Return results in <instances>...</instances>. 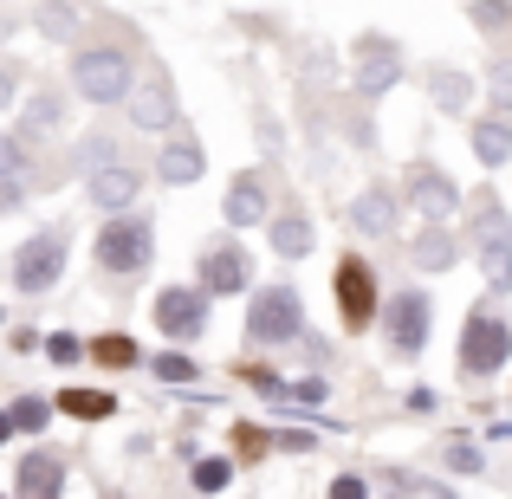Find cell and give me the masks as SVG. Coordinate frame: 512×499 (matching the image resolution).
<instances>
[{
  "label": "cell",
  "mask_w": 512,
  "mask_h": 499,
  "mask_svg": "<svg viewBox=\"0 0 512 499\" xmlns=\"http://www.w3.org/2000/svg\"><path fill=\"white\" fill-rule=\"evenodd\" d=\"M266 201H273V195H266V175L260 169H240L234 182H227V201H221L227 227H253L266 214Z\"/></svg>",
  "instance_id": "4fadbf2b"
},
{
  "label": "cell",
  "mask_w": 512,
  "mask_h": 499,
  "mask_svg": "<svg viewBox=\"0 0 512 499\" xmlns=\"http://www.w3.org/2000/svg\"><path fill=\"white\" fill-rule=\"evenodd\" d=\"M111 499H130V493H111Z\"/></svg>",
  "instance_id": "ab89813d"
},
{
  "label": "cell",
  "mask_w": 512,
  "mask_h": 499,
  "mask_svg": "<svg viewBox=\"0 0 512 499\" xmlns=\"http://www.w3.org/2000/svg\"><path fill=\"white\" fill-rule=\"evenodd\" d=\"M402 188H409L415 214H422V221H435V227H441V221H454V208H461V188H454L435 163H409Z\"/></svg>",
  "instance_id": "30bf717a"
},
{
  "label": "cell",
  "mask_w": 512,
  "mask_h": 499,
  "mask_svg": "<svg viewBox=\"0 0 512 499\" xmlns=\"http://www.w3.org/2000/svg\"><path fill=\"white\" fill-rule=\"evenodd\" d=\"M474 26H487V33L512 26V0H480V7H474Z\"/></svg>",
  "instance_id": "4dcf8cb0"
},
{
  "label": "cell",
  "mask_w": 512,
  "mask_h": 499,
  "mask_svg": "<svg viewBox=\"0 0 512 499\" xmlns=\"http://www.w3.org/2000/svg\"><path fill=\"white\" fill-rule=\"evenodd\" d=\"M130 124H137V130H169L175 124V98H169L163 78H150V85L130 91Z\"/></svg>",
  "instance_id": "e0dca14e"
},
{
  "label": "cell",
  "mask_w": 512,
  "mask_h": 499,
  "mask_svg": "<svg viewBox=\"0 0 512 499\" xmlns=\"http://www.w3.org/2000/svg\"><path fill=\"white\" fill-rule=\"evenodd\" d=\"M292 396H299V402H325V383H318V376H305V383L292 389Z\"/></svg>",
  "instance_id": "74e56055"
},
{
  "label": "cell",
  "mask_w": 512,
  "mask_h": 499,
  "mask_svg": "<svg viewBox=\"0 0 512 499\" xmlns=\"http://www.w3.org/2000/svg\"><path fill=\"white\" fill-rule=\"evenodd\" d=\"M415 266H422V273H448L454 266V240L441 234V227H428V234L415 240Z\"/></svg>",
  "instance_id": "cb8c5ba5"
},
{
  "label": "cell",
  "mask_w": 512,
  "mask_h": 499,
  "mask_svg": "<svg viewBox=\"0 0 512 499\" xmlns=\"http://www.w3.org/2000/svg\"><path fill=\"white\" fill-rule=\"evenodd\" d=\"M273 253L279 260H305V253H312V214H279L273 221Z\"/></svg>",
  "instance_id": "d6986e66"
},
{
  "label": "cell",
  "mask_w": 512,
  "mask_h": 499,
  "mask_svg": "<svg viewBox=\"0 0 512 499\" xmlns=\"http://www.w3.org/2000/svg\"><path fill=\"white\" fill-rule=\"evenodd\" d=\"M0 499H7V493H0Z\"/></svg>",
  "instance_id": "60d3db41"
},
{
  "label": "cell",
  "mask_w": 512,
  "mask_h": 499,
  "mask_svg": "<svg viewBox=\"0 0 512 499\" xmlns=\"http://www.w3.org/2000/svg\"><path fill=\"white\" fill-rule=\"evenodd\" d=\"M156 376H163V383H195L201 363H195V357H182V350H163V357H156Z\"/></svg>",
  "instance_id": "83f0119b"
},
{
  "label": "cell",
  "mask_w": 512,
  "mask_h": 499,
  "mask_svg": "<svg viewBox=\"0 0 512 499\" xmlns=\"http://www.w3.org/2000/svg\"><path fill=\"white\" fill-rule=\"evenodd\" d=\"M20 175H0V214H13V208H20Z\"/></svg>",
  "instance_id": "d590c367"
},
{
  "label": "cell",
  "mask_w": 512,
  "mask_h": 499,
  "mask_svg": "<svg viewBox=\"0 0 512 499\" xmlns=\"http://www.w3.org/2000/svg\"><path fill=\"white\" fill-rule=\"evenodd\" d=\"M338 318L344 331H370L376 318H383V299H376V273L363 253H350V260H338Z\"/></svg>",
  "instance_id": "5b68a950"
},
{
  "label": "cell",
  "mask_w": 512,
  "mask_h": 499,
  "mask_svg": "<svg viewBox=\"0 0 512 499\" xmlns=\"http://www.w3.org/2000/svg\"><path fill=\"white\" fill-rule=\"evenodd\" d=\"M396 78H402L396 39H383V33L357 39V98H383V91H396Z\"/></svg>",
  "instance_id": "8fae6325"
},
{
  "label": "cell",
  "mask_w": 512,
  "mask_h": 499,
  "mask_svg": "<svg viewBox=\"0 0 512 499\" xmlns=\"http://www.w3.org/2000/svg\"><path fill=\"white\" fill-rule=\"evenodd\" d=\"M91 357L111 363V370H130V363H137V344H130L124 331H111V337H91Z\"/></svg>",
  "instance_id": "d4e9b609"
},
{
  "label": "cell",
  "mask_w": 512,
  "mask_h": 499,
  "mask_svg": "<svg viewBox=\"0 0 512 499\" xmlns=\"http://www.w3.org/2000/svg\"><path fill=\"white\" fill-rule=\"evenodd\" d=\"M13 91H20V78H13V65H0V111L13 104Z\"/></svg>",
  "instance_id": "8d00e7d4"
},
{
  "label": "cell",
  "mask_w": 512,
  "mask_h": 499,
  "mask_svg": "<svg viewBox=\"0 0 512 499\" xmlns=\"http://www.w3.org/2000/svg\"><path fill=\"white\" fill-rule=\"evenodd\" d=\"M350 221H357L370 240H389V234H396V221H402V214H396V195H389V188H363L357 208H350Z\"/></svg>",
  "instance_id": "ac0fdd59"
},
{
  "label": "cell",
  "mask_w": 512,
  "mask_h": 499,
  "mask_svg": "<svg viewBox=\"0 0 512 499\" xmlns=\"http://www.w3.org/2000/svg\"><path fill=\"white\" fill-rule=\"evenodd\" d=\"M201 169H208V150H201V143H188V137H175V143L156 150V182H169V188L201 182Z\"/></svg>",
  "instance_id": "9a60e30c"
},
{
  "label": "cell",
  "mask_w": 512,
  "mask_h": 499,
  "mask_svg": "<svg viewBox=\"0 0 512 499\" xmlns=\"http://www.w3.org/2000/svg\"><path fill=\"white\" fill-rule=\"evenodd\" d=\"M137 188H143V175H137V169H124V163H111V169H91V175H85V195L98 201L104 214H124L130 201H137Z\"/></svg>",
  "instance_id": "5bb4252c"
},
{
  "label": "cell",
  "mask_w": 512,
  "mask_h": 499,
  "mask_svg": "<svg viewBox=\"0 0 512 499\" xmlns=\"http://www.w3.org/2000/svg\"><path fill=\"white\" fill-rule=\"evenodd\" d=\"M98 266L104 273H117V279H130V273H143L150 266V253H156V227L143 221V214H111V221L98 227Z\"/></svg>",
  "instance_id": "7a4b0ae2"
},
{
  "label": "cell",
  "mask_w": 512,
  "mask_h": 499,
  "mask_svg": "<svg viewBox=\"0 0 512 499\" xmlns=\"http://www.w3.org/2000/svg\"><path fill=\"white\" fill-rule=\"evenodd\" d=\"M39 26H46L52 39H72V33H78V13L59 7V0H46V7H39Z\"/></svg>",
  "instance_id": "f1b7e54d"
},
{
  "label": "cell",
  "mask_w": 512,
  "mask_h": 499,
  "mask_svg": "<svg viewBox=\"0 0 512 499\" xmlns=\"http://www.w3.org/2000/svg\"><path fill=\"white\" fill-rule=\"evenodd\" d=\"M467 240H474V253H480V273H487V286L506 292V286H512V214L500 208V195H474Z\"/></svg>",
  "instance_id": "6da1fadb"
},
{
  "label": "cell",
  "mask_w": 512,
  "mask_h": 499,
  "mask_svg": "<svg viewBox=\"0 0 512 499\" xmlns=\"http://www.w3.org/2000/svg\"><path fill=\"white\" fill-rule=\"evenodd\" d=\"M78 350H85V344H78L72 331H52V337H46V357H52V363H78Z\"/></svg>",
  "instance_id": "d6a6232c"
},
{
  "label": "cell",
  "mask_w": 512,
  "mask_h": 499,
  "mask_svg": "<svg viewBox=\"0 0 512 499\" xmlns=\"http://www.w3.org/2000/svg\"><path fill=\"white\" fill-rule=\"evenodd\" d=\"M383 312H389V344H396V357H422L428 331H435V299L409 286V292H396Z\"/></svg>",
  "instance_id": "ba28073f"
},
{
  "label": "cell",
  "mask_w": 512,
  "mask_h": 499,
  "mask_svg": "<svg viewBox=\"0 0 512 499\" xmlns=\"http://www.w3.org/2000/svg\"><path fill=\"white\" fill-rule=\"evenodd\" d=\"M448 467H454V474H474V467H480V448H474V441H448Z\"/></svg>",
  "instance_id": "836d02e7"
},
{
  "label": "cell",
  "mask_w": 512,
  "mask_h": 499,
  "mask_svg": "<svg viewBox=\"0 0 512 499\" xmlns=\"http://www.w3.org/2000/svg\"><path fill=\"white\" fill-rule=\"evenodd\" d=\"M474 156L487 169H500L512 156V124H506V117H480V124H474Z\"/></svg>",
  "instance_id": "ffe728a7"
},
{
  "label": "cell",
  "mask_w": 512,
  "mask_h": 499,
  "mask_svg": "<svg viewBox=\"0 0 512 499\" xmlns=\"http://www.w3.org/2000/svg\"><path fill=\"white\" fill-rule=\"evenodd\" d=\"M247 279H253L247 247L221 240V247H208V253H201V292H208V299H234V292H247Z\"/></svg>",
  "instance_id": "7c38bea8"
},
{
  "label": "cell",
  "mask_w": 512,
  "mask_h": 499,
  "mask_svg": "<svg viewBox=\"0 0 512 499\" xmlns=\"http://www.w3.org/2000/svg\"><path fill=\"white\" fill-rule=\"evenodd\" d=\"M52 409H65V415H78V422H104V415L117 409V396H104V389H65Z\"/></svg>",
  "instance_id": "603a6c76"
},
{
  "label": "cell",
  "mask_w": 512,
  "mask_h": 499,
  "mask_svg": "<svg viewBox=\"0 0 512 499\" xmlns=\"http://www.w3.org/2000/svg\"><path fill=\"white\" fill-rule=\"evenodd\" d=\"M150 312H156V331H169V337H201V331H208V312H214V305H208V292H201V286H163Z\"/></svg>",
  "instance_id": "9c48e42d"
},
{
  "label": "cell",
  "mask_w": 512,
  "mask_h": 499,
  "mask_svg": "<svg viewBox=\"0 0 512 499\" xmlns=\"http://www.w3.org/2000/svg\"><path fill=\"white\" fill-rule=\"evenodd\" d=\"M331 499H370V487H363V474H338L331 480Z\"/></svg>",
  "instance_id": "e575fe53"
},
{
  "label": "cell",
  "mask_w": 512,
  "mask_h": 499,
  "mask_svg": "<svg viewBox=\"0 0 512 499\" xmlns=\"http://www.w3.org/2000/svg\"><path fill=\"white\" fill-rule=\"evenodd\" d=\"M72 91L85 104H117L130 98V52L124 46H78L72 59Z\"/></svg>",
  "instance_id": "3957f363"
},
{
  "label": "cell",
  "mask_w": 512,
  "mask_h": 499,
  "mask_svg": "<svg viewBox=\"0 0 512 499\" xmlns=\"http://www.w3.org/2000/svg\"><path fill=\"white\" fill-rule=\"evenodd\" d=\"M111 163H117V143L104 137V130H91V137L78 143V169L91 175V169H111Z\"/></svg>",
  "instance_id": "484cf974"
},
{
  "label": "cell",
  "mask_w": 512,
  "mask_h": 499,
  "mask_svg": "<svg viewBox=\"0 0 512 499\" xmlns=\"http://www.w3.org/2000/svg\"><path fill=\"white\" fill-rule=\"evenodd\" d=\"M59 273H65V234H59V227L33 234L20 253H13V286H20V292H52Z\"/></svg>",
  "instance_id": "52a82bcc"
},
{
  "label": "cell",
  "mask_w": 512,
  "mask_h": 499,
  "mask_svg": "<svg viewBox=\"0 0 512 499\" xmlns=\"http://www.w3.org/2000/svg\"><path fill=\"white\" fill-rule=\"evenodd\" d=\"M227 480H234V467H227L221 454H208V461H195V487H201V493H221Z\"/></svg>",
  "instance_id": "f546056e"
},
{
  "label": "cell",
  "mask_w": 512,
  "mask_h": 499,
  "mask_svg": "<svg viewBox=\"0 0 512 499\" xmlns=\"http://www.w3.org/2000/svg\"><path fill=\"white\" fill-rule=\"evenodd\" d=\"M428 91H435L441 111H467V98H474V78L454 72V65H435V72H428Z\"/></svg>",
  "instance_id": "44dd1931"
},
{
  "label": "cell",
  "mask_w": 512,
  "mask_h": 499,
  "mask_svg": "<svg viewBox=\"0 0 512 499\" xmlns=\"http://www.w3.org/2000/svg\"><path fill=\"white\" fill-rule=\"evenodd\" d=\"M59 124H65V98L59 91H39L20 117V137H46V130H59Z\"/></svg>",
  "instance_id": "7402d4cb"
},
{
  "label": "cell",
  "mask_w": 512,
  "mask_h": 499,
  "mask_svg": "<svg viewBox=\"0 0 512 499\" xmlns=\"http://www.w3.org/2000/svg\"><path fill=\"white\" fill-rule=\"evenodd\" d=\"M13 428H26V435H39V428H46V415H52V402H39V396H20L13 402Z\"/></svg>",
  "instance_id": "4316f807"
},
{
  "label": "cell",
  "mask_w": 512,
  "mask_h": 499,
  "mask_svg": "<svg viewBox=\"0 0 512 499\" xmlns=\"http://www.w3.org/2000/svg\"><path fill=\"white\" fill-rule=\"evenodd\" d=\"M299 331H305V305H299L292 286H266L260 299H253V312H247L253 344H286V337H299Z\"/></svg>",
  "instance_id": "8992f818"
},
{
  "label": "cell",
  "mask_w": 512,
  "mask_h": 499,
  "mask_svg": "<svg viewBox=\"0 0 512 499\" xmlns=\"http://www.w3.org/2000/svg\"><path fill=\"white\" fill-rule=\"evenodd\" d=\"M65 493V461L46 448H33L20 461V499H59Z\"/></svg>",
  "instance_id": "2e32d148"
},
{
  "label": "cell",
  "mask_w": 512,
  "mask_h": 499,
  "mask_svg": "<svg viewBox=\"0 0 512 499\" xmlns=\"http://www.w3.org/2000/svg\"><path fill=\"white\" fill-rule=\"evenodd\" d=\"M0 175H26V137H0Z\"/></svg>",
  "instance_id": "1f68e13d"
},
{
  "label": "cell",
  "mask_w": 512,
  "mask_h": 499,
  "mask_svg": "<svg viewBox=\"0 0 512 499\" xmlns=\"http://www.w3.org/2000/svg\"><path fill=\"white\" fill-rule=\"evenodd\" d=\"M512 357V325L500 312H467L461 325V376H474V383H487V376H500V363Z\"/></svg>",
  "instance_id": "277c9868"
},
{
  "label": "cell",
  "mask_w": 512,
  "mask_h": 499,
  "mask_svg": "<svg viewBox=\"0 0 512 499\" xmlns=\"http://www.w3.org/2000/svg\"><path fill=\"white\" fill-rule=\"evenodd\" d=\"M7 441H13V415L0 409V448H7Z\"/></svg>",
  "instance_id": "f35d334b"
}]
</instances>
